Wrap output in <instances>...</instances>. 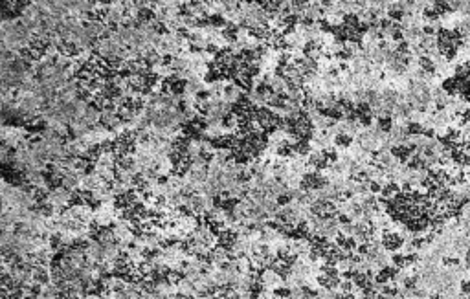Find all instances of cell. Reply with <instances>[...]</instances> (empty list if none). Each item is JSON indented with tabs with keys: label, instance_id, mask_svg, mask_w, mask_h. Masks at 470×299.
<instances>
[{
	"label": "cell",
	"instance_id": "12",
	"mask_svg": "<svg viewBox=\"0 0 470 299\" xmlns=\"http://www.w3.org/2000/svg\"><path fill=\"white\" fill-rule=\"evenodd\" d=\"M277 208H287L290 204H294V195H292V189H287V191L279 193L276 197Z\"/></svg>",
	"mask_w": 470,
	"mask_h": 299
},
{
	"label": "cell",
	"instance_id": "3",
	"mask_svg": "<svg viewBox=\"0 0 470 299\" xmlns=\"http://www.w3.org/2000/svg\"><path fill=\"white\" fill-rule=\"evenodd\" d=\"M355 145V136H351L347 132H340L336 136H332V147L336 150H349Z\"/></svg>",
	"mask_w": 470,
	"mask_h": 299
},
{
	"label": "cell",
	"instance_id": "16",
	"mask_svg": "<svg viewBox=\"0 0 470 299\" xmlns=\"http://www.w3.org/2000/svg\"><path fill=\"white\" fill-rule=\"evenodd\" d=\"M461 266H463V270L470 272V250H469V251H465V253H463V259H461Z\"/></svg>",
	"mask_w": 470,
	"mask_h": 299
},
{
	"label": "cell",
	"instance_id": "5",
	"mask_svg": "<svg viewBox=\"0 0 470 299\" xmlns=\"http://www.w3.org/2000/svg\"><path fill=\"white\" fill-rule=\"evenodd\" d=\"M439 88L443 90L448 97H456L459 92V79H456L454 75H446V77H443V81H441Z\"/></svg>",
	"mask_w": 470,
	"mask_h": 299
},
{
	"label": "cell",
	"instance_id": "1",
	"mask_svg": "<svg viewBox=\"0 0 470 299\" xmlns=\"http://www.w3.org/2000/svg\"><path fill=\"white\" fill-rule=\"evenodd\" d=\"M404 242H406V239H404V235L400 233V231L388 229L386 227V229H382V233H380V246H382L384 251H392V253L400 251Z\"/></svg>",
	"mask_w": 470,
	"mask_h": 299
},
{
	"label": "cell",
	"instance_id": "11",
	"mask_svg": "<svg viewBox=\"0 0 470 299\" xmlns=\"http://www.w3.org/2000/svg\"><path fill=\"white\" fill-rule=\"evenodd\" d=\"M393 125H395V120H393L392 116H382V118H377V123H375V127L379 129L382 134H390L393 129Z\"/></svg>",
	"mask_w": 470,
	"mask_h": 299
},
{
	"label": "cell",
	"instance_id": "9",
	"mask_svg": "<svg viewBox=\"0 0 470 299\" xmlns=\"http://www.w3.org/2000/svg\"><path fill=\"white\" fill-rule=\"evenodd\" d=\"M398 191H400V186H398L397 182H384V186L380 189V197L388 198V200H393V197H395Z\"/></svg>",
	"mask_w": 470,
	"mask_h": 299
},
{
	"label": "cell",
	"instance_id": "10",
	"mask_svg": "<svg viewBox=\"0 0 470 299\" xmlns=\"http://www.w3.org/2000/svg\"><path fill=\"white\" fill-rule=\"evenodd\" d=\"M239 94H241V90L237 88V86H235L234 83H226V84H224L223 99H224L226 103H230V105H232V103H234L235 99H237V96H239Z\"/></svg>",
	"mask_w": 470,
	"mask_h": 299
},
{
	"label": "cell",
	"instance_id": "7",
	"mask_svg": "<svg viewBox=\"0 0 470 299\" xmlns=\"http://www.w3.org/2000/svg\"><path fill=\"white\" fill-rule=\"evenodd\" d=\"M390 263H392V266H395L397 270H408V268H410L408 255H406V253H402V251H395L393 255H390Z\"/></svg>",
	"mask_w": 470,
	"mask_h": 299
},
{
	"label": "cell",
	"instance_id": "15",
	"mask_svg": "<svg viewBox=\"0 0 470 299\" xmlns=\"http://www.w3.org/2000/svg\"><path fill=\"white\" fill-rule=\"evenodd\" d=\"M458 290H459V296H470V279H461V281L458 283Z\"/></svg>",
	"mask_w": 470,
	"mask_h": 299
},
{
	"label": "cell",
	"instance_id": "8",
	"mask_svg": "<svg viewBox=\"0 0 470 299\" xmlns=\"http://www.w3.org/2000/svg\"><path fill=\"white\" fill-rule=\"evenodd\" d=\"M292 149H294L296 156L307 158V156L313 152V144H311V142H305V140H298L296 144H292Z\"/></svg>",
	"mask_w": 470,
	"mask_h": 299
},
{
	"label": "cell",
	"instance_id": "14",
	"mask_svg": "<svg viewBox=\"0 0 470 299\" xmlns=\"http://www.w3.org/2000/svg\"><path fill=\"white\" fill-rule=\"evenodd\" d=\"M382 186H384V182L382 180H369V193L371 195H380V189H382Z\"/></svg>",
	"mask_w": 470,
	"mask_h": 299
},
{
	"label": "cell",
	"instance_id": "2",
	"mask_svg": "<svg viewBox=\"0 0 470 299\" xmlns=\"http://www.w3.org/2000/svg\"><path fill=\"white\" fill-rule=\"evenodd\" d=\"M316 283H318L323 290H334V292H336L342 279H340V275H327V274L318 272V274H316Z\"/></svg>",
	"mask_w": 470,
	"mask_h": 299
},
{
	"label": "cell",
	"instance_id": "6",
	"mask_svg": "<svg viewBox=\"0 0 470 299\" xmlns=\"http://www.w3.org/2000/svg\"><path fill=\"white\" fill-rule=\"evenodd\" d=\"M452 75L456 79H459V81L470 79V61L463 59V61H458L456 65H452Z\"/></svg>",
	"mask_w": 470,
	"mask_h": 299
},
{
	"label": "cell",
	"instance_id": "13",
	"mask_svg": "<svg viewBox=\"0 0 470 299\" xmlns=\"http://www.w3.org/2000/svg\"><path fill=\"white\" fill-rule=\"evenodd\" d=\"M272 298L276 299H290V294H292V288L289 285H277V287L272 288Z\"/></svg>",
	"mask_w": 470,
	"mask_h": 299
},
{
	"label": "cell",
	"instance_id": "4",
	"mask_svg": "<svg viewBox=\"0 0 470 299\" xmlns=\"http://www.w3.org/2000/svg\"><path fill=\"white\" fill-rule=\"evenodd\" d=\"M390 154H392L393 158H395V160H397V162L400 163V165H404V163H406V162H408V160L411 158L413 150H411L406 144H402V145H393L392 149H390Z\"/></svg>",
	"mask_w": 470,
	"mask_h": 299
}]
</instances>
